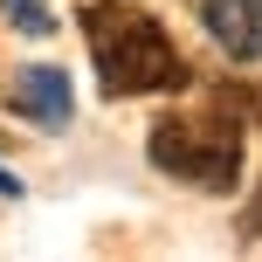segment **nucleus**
I'll list each match as a JSON object with an SVG mask.
<instances>
[{
	"label": "nucleus",
	"mask_w": 262,
	"mask_h": 262,
	"mask_svg": "<svg viewBox=\"0 0 262 262\" xmlns=\"http://www.w3.org/2000/svg\"><path fill=\"white\" fill-rule=\"evenodd\" d=\"M242 131L249 124H235L228 111H200V118H159L152 124V138H145V152H152V166L159 172H172V180H186V186H200V193H235L242 186Z\"/></svg>",
	"instance_id": "nucleus-2"
},
{
	"label": "nucleus",
	"mask_w": 262,
	"mask_h": 262,
	"mask_svg": "<svg viewBox=\"0 0 262 262\" xmlns=\"http://www.w3.org/2000/svg\"><path fill=\"white\" fill-rule=\"evenodd\" d=\"M83 41H90V62L104 97H159V90H186L193 62L172 49V35L131 0H90L76 14Z\"/></svg>",
	"instance_id": "nucleus-1"
},
{
	"label": "nucleus",
	"mask_w": 262,
	"mask_h": 262,
	"mask_svg": "<svg viewBox=\"0 0 262 262\" xmlns=\"http://www.w3.org/2000/svg\"><path fill=\"white\" fill-rule=\"evenodd\" d=\"M207 104L214 111H228V118H235V124H262V83H214V90H207Z\"/></svg>",
	"instance_id": "nucleus-5"
},
{
	"label": "nucleus",
	"mask_w": 262,
	"mask_h": 262,
	"mask_svg": "<svg viewBox=\"0 0 262 262\" xmlns=\"http://www.w3.org/2000/svg\"><path fill=\"white\" fill-rule=\"evenodd\" d=\"M0 14H7V28H21V35H55V14L41 7V0H0Z\"/></svg>",
	"instance_id": "nucleus-6"
},
{
	"label": "nucleus",
	"mask_w": 262,
	"mask_h": 262,
	"mask_svg": "<svg viewBox=\"0 0 262 262\" xmlns=\"http://www.w3.org/2000/svg\"><path fill=\"white\" fill-rule=\"evenodd\" d=\"M235 235H242V242H255V235H262V180H255V193H249V207H242V221H235Z\"/></svg>",
	"instance_id": "nucleus-7"
},
{
	"label": "nucleus",
	"mask_w": 262,
	"mask_h": 262,
	"mask_svg": "<svg viewBox=\"0 0 262 262\" xmlns=\"http://www.w3.org/2000/svg\"><path fill=\"white\" fill-rule=\"evenodd\" d=\"M200 28L235 62H262V0H200Z\"/></svg>",
	"instance_id": "nucleus-4"
},
{
	"label": "nucleus",
	"mask_w": 262,
	"mask_h": 262,
	"mask_svg": "<svg viewBox=\"0 0 262 262\" xmlns=\"http://www.w3.org/2000/svg\"><path fill=\"white\" fill-rule=\"evenodd\" d=\"M0 200H21V180H14L7 166H0Z\"/></svg>",
	"instance_id": "nucleus-8"
},
{
	"label": "nucleus",
	"mask_w": 262,
	"mask_h": 262,
	"mask_svg": "<svg viewBox=\"0 0 262 262\" xmlns=\"http://www.w3.org/2000/svg\"><path fill=\"white\" fill-rule=\"evenodd\" d=\"M7 104L21 111L28 124L62 131L69 118H76V90H69V69H55V62H28V69H14V76H7Z\"/></svg>",
	"instance_id": "nucleus-3"
}]
</instances>
